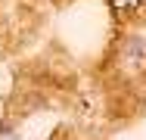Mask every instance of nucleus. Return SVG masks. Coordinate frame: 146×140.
<instances>
[{"label":"nucleus","mask_w":146,"mask_h":140,"mask_svg":"<svg viewBox=\"0 0 146 140\" xmlns=\"http://www.w3.org/2000/svg\"><path fill=\"white\" fill-rule=\"evenodd\" d=\"M109 3H112L115 9H131V6H140L143 0H109Z\"/></svg>","instance_id":"obj_1"}]
</instances>
